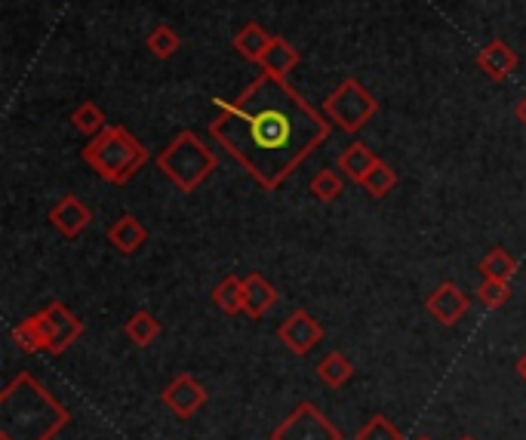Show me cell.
Instances as JSON below:
<instances>
[{
  "label": "cell",
  "mask_w": 526,
  "mask_h": 440,
  "mask_svg": "<svg viewBox=\"0 0 526 440\" xmlns=\"http://www.w3.org/2000/svg\"><path fill=\"white\" fill-rule=\"evenodd\" d=\"M145 47L151 50V56H157V59H173L179 50H182V37L170 28V25H154L151 31H148V37H145Z\"/></svg>",
  "instance_id": "cell-24"
},
{
  "label": "cell",
  "mask_w": 526,
  "mask_h": 440,
  "mask_svg": "<svg viewBox=\"0 0 526 440\" xmlns=\"http://www.w3.org/2000/svg\"><path fill=\"white\" fill-rule=\"evenodd\" d=\"M379 164V157L373 154L370 145L363 142H351L342 154H339V173H345L348 182H357L363 185V179H367L373 173V167Z\"/></svg>",
  "instance_id": "cell-16"
},
{
  "label": "cell",
  "mask_w": 526,
  "mask_h": 440,
  "mask_svg": "<svg viewBox=\"0 0 526 440\" xmlns=\"http://www.w3.org/2000/svg\"><path fill=\"white\" fill-rule=\"evenodd\" d=\"M517 376H520V379L526 382V351H523V354L517 357Z\"/></svg>",
  "instance_id": "cell-30"
},
{
  "label": "cell",
  "mask_w": 526,
  "mask_h": 440,
  "mask_svg": "<svg viewBox=\"0 0 526 440\" xmlns=\"http://www.w3.org/2000/svg\"><path fill=\"white\" fill-rule=\"evenodd\" d=\"M216 154L191 130H182L164 151L157 154V167L179 191H197L216 173Z\"/></svg>",
  "instance_id": "cell-4"
},
{
  "label": "cell",
  "mask_w": 526,
  "mask_h": 440,
  "mask_svg": "<svg viewBox=\"0 0 526 440\" xmlns=\"http://www.w3.org/2000/svg\"><path fill=\"white\" fill-rule=\"evenodd\" d=\"M363 188L370 191V197H385L397 188V173L385 164V160H379V164L373 167V173L363 179Z\"/></svg>",
  "instance_id": "cell-28"
},
{
  "label": "cell",
  "mask_w": 526,
  "mask_h": 440,
  "mask_svg": "<svg viewBox=\"0 0 526 440\" xmlns=\"http://www.w3.org/2000/svg\"><path fill=\"white\" fill-rule=\"evenodd\" d=\"M277 339L287 345L293 354L305 357V354H311L323 342V327H320V320H314V314H308L305 308H296L277 327Z\"/></svg>",
  "instance_id": "cell-8"
},
{
  "label": "cell",
  "mask_w": 526,
  "mask_h": 440,
  "mask_svg": "<svg viewBox=\"0 0 526 440\" xmlns=\"http://www.w3.org/2000/svg\"><path fill=\"white\" fill-rule=\"evenodd\" d=\"M71 124H74V130L77 133H84V136H99L105 127H108V117H105V111L96 105V102H90V99H84V102H80L74 111H71Z\"/></svg>",
  "instance_id": "cell-23"
},
{
  "label": "cell",
  "mask_w": 526,
  "mask_h": 440,
  "mask_svg": "<svg viewBox=\"0 0 526 440\" xmlns=\"http://www.w3.org/2000/svg\"><path fill=\"white\" fill-rule=\"evenodd\" d=\"M47 311H50V320H53V357H59V354H65L80 336H84V320L80 317H74L62 302H50L47 305Z\"/></svg>",
  "instance_id": "cell-13"
},
{
  "label": "cell",
  "mask_w": 526,
  "mask_h": 440,
  "mask_svg": "<svg viewBox=\"0 0 526 440\" xmlns=\"http://www.w3.org/2000/svg\"><path fill=\"white\" fill-rule=\"evenodd\" d=\"M351 376H354V364L342 351H330L317 364V379L323 385H330V388H342L345 382H351Z\"/></svg>",
  "instance_id": "cell-20"
},
{
  "label": "cell",
  "mask_w": 526,
  "mask_h": 440,
  "mask_svg": "<svg viewBox=\"0 0 526 440\" xmlns=\"http://www.w3.org/2000/svg\"><path fill=\"white\" fill-rule=\"evenodd\" d=\"M277 305V290L274 284H268V280L253 271L244 277V314L250 320H262L271 308Z\"/></svg>",
  "instance_id": "cell-15"
},
{
  "label": "cell",
  "mask_w": 526,
  "mask_h": 440,
  "mask_svg": "<svg viewBox=\"0 0 526 440\" xmlns=\"http://www.w3.org/2000/svg\"><path fill=\"white\" fill-rule=\"evenodd\" d=\"M80 157L108 185H127L148 164V148L124 124H108L84 145Z\"/></svg>",
  "instance_id": "cell-3"
},
{
  "label": "cell",
  "mask_w": 526,
  "mask_h": 440,
  "mask_svg": "<svg viewBox=\"0 0 526 440\" xmlns=\"http://www.w3.org/2000/svg\"><path fill=\"white\" fill-rule=\"evenodd\" d=\"M320 111L327 114V120L336 130H342L345 136H357L379 114V99L363 87L357 77H345L342 84L323 99Z\"/></svg>",
  "instance_id": "cell-5"
},
{
  "label": "cell",
  "mask_w": 526,
  "mask_h": 440,
  "mask_svg": "<svg viewBox=\"0 0 526 440\" xmlns=\"http://www.w3.org/2000/svg\"><path fill=\"white\" fill-rule=\"evenodd\" d=\"M425 308L440 327H456L471 308V296L459 284H453V280H443V284L425 299Z\"/></svg>",
  "instance_id": "cell-9"
},
{
  "label": "cell",
  "mask_w": 526,
  "mask_h": 440,
  "mask_svg": "<svg viewBox=\"0 0 526 440\" xmlns=\"http://www.w3.org/2000/svg\"><path fill=\"white\" fill-rule=\"evenodd\" d=\"M416 440H431V437H425V434H422V437H416Z\"/></svg>",
  "instance_id": "cell-31"
},
{
  "label": "cell",
  "mask_w": 526,
  "mask_h": 440,
  "mask_svg": "<svg viewBox=\"0 0 526 440\" xmlns=\"http://www.w3.org/2000/svg\"><path fill=\"white\" fill-rule=\"evenodd\" d=\"M354 440H403V431L388 416L376 413L367 425L354 434Z\"/></svg>",
  "instance_id": "cell-27"
},
{
  "label": "cell",
  "mask_w": 526,
  "mask_h": 440,
  "mask_svg": "<svg viewBox=\"0 0 526 440\" xmlns=\"http://www.w3.org/2000/svg\"><path fill=\"white\" fill-rule=\"evenodd\" d=\"M474 296H477V302H480L483 308L499 311L502 305H508V299H511V287L502 284V280H487V277H483Z\"/></svg>",
  "instance_id": "cell-26"
},
{
  "label": "cell",
  "mask_w": 526,
  "mask_h": 440,
  "mask_svg": "<svg viewBox=\"0 0 526 440\" xmlns=\"http://www.w3.org/2000/svg\"><path fill=\"white\" fill-rule=\"evenodd\" d=\"M299 62H302V56H299V50L290 44V40H287V37H274L271 47L265 50V56H262V62H259V68H262L265 74H274V77L287 80V74L296 71Z\"/></svg>",
  "instance_id": "cell-17"
},
{
  "label": "cell",
  "mask_w": 526,
  "mask_h": 440,
  "mask_svg": "<svg viewBox=\"0 0 526 440\" xmlns=\"http://www.w3.org/2000/svg\"><path fill=\"white\" fill-rule=\"evenodd\" d=\"M271 440H342V431L323 416L311 400H302V404L271 431Z\"/></svg>",
  "instance_id": "cell-6"
},
{
  "label": "cell",
  "mask_w": 526,
  "mask_h": 440,
  "mask_svg": "<svg viewBox=\"0 0 526 440\" xmlns=\"http://www.w3.org/2000/svg\"><path fill=\"white\" fill-rule=\"evenodd\" d=\"M311 194L320 200V204H333V200L342 194V188H345V182H342V176L336 173V170H320L314 179H311Z\"/></svg>",
  "instance_id": "cell-25"
},
{
  "label": "cell",
  "mask_w": 526,
  "mask_h": 440,
  "mask_svg": "<svg viewBox=\"0 0 526 440\" xmlns=\"http://www.w3.org/2000/svg\"><path fill=\"white\" fill-rule=\"evenodd\" d=\"M271 34L259 25V22H247L244 28H240L234 37H231V44H234V50H237V56H244L247 62H262V56H265V50L271 47Z\"/></svg>",
  "instance_id": "cell-18"
},
{
  "label": "cell",
  "mask_w": 526,
  "mask_h": 440,
  "mask_svg": "<svg viewBox=\"0 0 526 440\" xmlns=\"http://www.w3.org/2000/svg\"><path fill=\"white\" fill-rule=\"evenodd\" d=\"M13 342L28 351V354H37V351H44L50 354L53 351V320H50V311H37L25 320H19V324L10 330Z\"/></svg>",
  "instance_id": "cell-11"
},
{
  "label": "cell",
  "mask_w": 526,
  "mask_h": 440,
  "mask_svg": "<svg viewBox=\"0 0 526 440\" xmlns=\"http://www.w3.org/2000/svg\"><path fill=\"white\" fill-rule=\"evenodd\" d=\"M514 114H517V120H520V124L526 127V96L517 102V108H514Z\"/></svg>",
  "instance_id": "cell-29"
},
{
  "label": "cell",
  "mask_w": 526,
  "mask_h": 440,
  "mask_svg": "<svg viewBox=\"0 0 526 440\" xmlns=\"http://www.w3.org/2000/svg\"><path fill=\"white\" fill-rule=\"evenodd\" d=\"M477 271H480V277H487V280H502V284H511V277L517 274V259L505 247H496L480 259Z\"/></svg>",
  "instance_id": "cell-21"
},
{
  "label": "cell",
  "mask_w": 526,
  "mask_h": 440,
  "mask_svg": "<svg viewBox=\"0 0 526 440\" xmlns=\"http://www.w3.org/2000/svg\"><path fill=\"white\" fill-rule=\"evenodd\" d=\"M50 222H53V228H56L62 237L77 240L80 234H84V231L90 228L93 213H90V207H87L77 194H65V197H59L56 204L50 207Z\"/></svg>",
  "instance_id": "cell-10"
},
{
  "label": "cell",
  "mask_w": 526,
  "mask_h": 440,
  "mask_svg": "<svg viewBox=\"0 0 526 440\" xmlns=\"http://www.w3.org/2000/svg\"><path fill=\"white\" fill-rule=\"evenodd\" d=\"M68 419V410L28 370L0 394V440H53Z\"/></svg>",
  "instance_id": "cell-2"
},
{
  "label": "cell",
  "mask_w": 526,
  "mask_h": 440,
  "mask_svg": "<svg viewBox=\"0 0 526 440\" xmlns=\"http://www.w3.org/2000/svg\"><path fill=\"white\" fill-rule=\"evenodd\" d=\"M517 65H520L517 50L508 44V40H499V37L490 40V44L477 53V68H480L483 74H487L490 80H496V84L508 80V77L517 71Z\"/></svg>",
  "instance_id": "cell-12"
},
{
  "label": "cell",
  "mask_w": 526,
  "mask_h": 440,
  "mask_svg": "<svg viewBox=\"0 0 526 440\" xmlns=\"http://www.w3.org/2000/svg\"><path fill=\"white\" fill-rule=\"evenodd\" d=\"M213 302L225 314H244V277L228 274L213 287Z\"/></svg>",
  "instance_id": "cell-19"
},
{
  "label": "cell",
  "mask_w": 526,
  "mask_h": 440,
  "mask_svg": "<svg viewBox=\"0 0 526 440\" xmlns=\"http://www.w3.org/2000/svg\"><path fill=\"white\" fill-rule=\"evenodd\" d=\"M160 400H164V407L176 416V419H191L197 410L207 407V388L200 385L191 373H179L167 388L164 394H160Z\"/></svg>",
  "instance_id": "cell-7"
},
{
  "label": "cell",
  "mask_w": 526,
  "mask_h": 440,
  "mask_svg": "<svg viewBox=\"0 0 526 440\" xmlns=\"http://www.w3.org/2000/svg\"><path fill=\"white\" fill-rule=\"evenodd\" d=\"M145 240H148V228L133 213H124L120 219H114L111 228H108V244L124 256L139 253L145 247Z\"/></svg>",
  "instance_id": "cell-14"
},
{
  "label": "cell",
  "mask_w": 526,
  "mask_h": 440,
  "mask_svg": "<svg viewBox=\"0 0 526 440\" xmlns=\"http://www.w3.org/2000/svg\"><path fill=\"white\" fill-rule=\"evenodd\" d=\"M216 108L210 136L265 191H277L333 130L327 114L265 71L237 99H216Z\"/></svg>",
  "instance_id": "cell-1"
},
{
  "label": "cell",
  "mask_w": 526,
  "mask_h": 440,
  "mask_svg": "<svg viewBox=\"0 0 526 440\" xmlns=\"http://www.w3.org/2000/svg\"><path fill=\"white\" fill-rule=\"evenodd\" d=\"M160 320L151 314V311H136L130 320H127V327H124V333H127V339L136 345V348H148V345H154L157 342V336H160Z\"/></svg>",
  "instance_id": "cell-22"
},
{
  "label": "cell",
  "mask_w": 526,
  "mask_h": 440,
  "mask_svg": "<svg viewBox=\"0 0 526 440\" xmlns=\"http://www.w3.org/2000/svg\"><path fill=\"white\" fill-rule=\"evenodd\" d=\"M462 440H474V437H462Z\"/></svg>",
  "instance_id": "cell-32"
}]
</instances>
